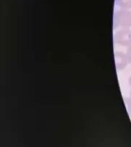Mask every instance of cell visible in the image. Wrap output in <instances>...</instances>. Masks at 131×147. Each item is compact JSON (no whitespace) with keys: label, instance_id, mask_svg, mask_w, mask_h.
Returning a JSON list of instances; mask_svg holds the SVG:
<instances>
[{"label":"cell","instance_id":"obj_7","mask_svg":"<svg viewBox=\"0 0 131 147\" xmlns=\"http://www.w3.org/2000/svg\"><path fill=\"white\" fill-rule=\"evenodd\" d=\"M128 83H129V84H130V86L131 87V76L128 79Z\"/></svg>","mask_w":131,"mask_h":147},{"label":"cell","instance_id":"obj_1","mask_svg":"<svg viewBox=\"0 0 131 147\" xmlns=\"http://www.w3.org/2000/svg\"><path fill=\"white\" fill-rule=\"evenodd\" d=\"M113 27L121 28H131V11L127 9H120L114 14Z\"/></svg>","mask_w":131,"mask_h":147},{"label":"cell","instance_id":"obj_6","mask_svg":"<svg viewBox=\"0 0 131 147\" xmlns=\"http://www.w3.org/2000/svg\"><path fill=\"white\" fill-rule=\"evenodd\" d=\"M126 57H127V59H128V61L130 64H131V46L128 47L127 49H126Z\"/></svg>","mask_w":131,"mask_h":147},{"label":"cell","instance_id":"obj_4","mask_svg":"<svg viewBox=\"0 0 131 147\" xmlns=\"http://www.w3.org/2000/svg\"><path fill=\"white\" fill-rule=\"evenodd\" d=\"M116 2L122 9H131V0H116Z\"/></svg>","mask_w":131,"mask_h":147},{"label":"cell","instance_id":"obj_2","mask_svg":"<svg viewBox=\"0 0 131 147\" xmlns=\"http://www.w3.org/2000/svg\"><path fill=\"white\" fill-rule=\"evenodd\" d=\"M114 41L117 45L128 48L131 46V29L121 28L116 32Z\"/></svg>","mask_w":131,"mask_h":147},{"label":"cell","instance_id":"obj_8","mask_svg":"<svg viewBox=\"0 0 131 147\" xmlns=\"http://www.w3.org/2000/svg\"><path fill=\"white\" fill-rule=\"evenodd\" d=\"M130 98H131V92H130Z\"/></svg>","mask_w":131,"mask_h":147},{"label":"cell","instance_id":"obj_3","mask_svg":"<svg viewBox=\"0 0 131 147\" xmlns=\"http://www.w3.org/2000/svg\"><path fill=\"white\" fill-rule=\"evenodd\" d=\"M114 61L115 67L117 71L124 70L129 63L126 54L120 51H117L114 54Z\"/></svg>","mask_w":131,"mask_h":147},{"label":"cell","instance_id":"obj_5","mask_svg":"<svg viewBox=\"0 0 131 147\" xmlns=\"http://www.w3.org/2000/svg\"><path fill=\"white\" fill-rule=\"evenodd\" d=\"M124 104L126 108V110L130 115H131V98L130 97H125L124 100Z\"/></svg>","mask_w":131,"mask_h":147}]
</instances>
